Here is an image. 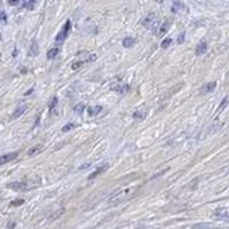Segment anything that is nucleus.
Wrapping results in <instances>:
<instances>
[{
	"instance_id": "5",
	"label": "nucleus",
	"mask_w": 229,
	"mask_h": 229,
	"mask_svg": "<svg viewBox=\"0 0 229 229\" xmlns=\"http://www.w3.org/2000/svg\"><path fill=\"white\" fill-rule=\"evenodd\" d=\"M108 167H109V164H102V166L96 168V170H95V171L92 173V174H89V177H88V178H89V180H94V178H96V177H98L99 174H102L103 171H106Z\"/></svg>"
},
{
	"instance_id": "32",
	"label": "nucleus",
	"mask_w": 229,
	"mask_h": 229,
	"mask_svg": "<svg viewBox=\"0 0 229 229\" xmlns=\"http://www.w3.org/2000/svg\"><path fill=\"white\" fill-rule=\"evenodd\" d=\"M7 20V17H6V13L2 12V21H6Z\"/></svg>"
},
{
	"instance_id": "17",
	"label": "nucleus",
	"mask_w": 229,
	"mask_h": 229,
	"mask_svg": "<svg viewBox=\"0 0 229 229\" xmlns=\"http://www.w3.org/2000/svg\"><path fill=\"white\" fill-rule=\"evenodd\" d=\"M30 54L33 55V57H36L38 54V44L37 41H33V44H31V47H30Z\"/></svg>"
},
{
	"instance_id": "9",
	"label": "nucleus",
	"mask_w": 229,
	"mask_h": 229,
	"mask_svg": "<svg viewBox=\"0 0 229 229\" xmlns=\"http://www.w3.org/2000/svg\"><path fill=\"white\" fill-rule=\"evenodd\" d=\"M185 7L184 4L181 3V2H176V3H173V7H171V12L173 13H180V12H184Z\"/></svg>"
},
{
	"instance_id": "28",
	"label": "nucleus",
	"mask_w": 229,
	"mask_h": 229,
	"mask_svg": "<svg viewBox=\"0 0 229 229\" xmlns=\"http://www.w3.org/2000/svg\"><path fill=\"white\" fill-rule=\"evenodd\" d=\"M84 62H85V61H77V62H74V64H72V70H78V68H79V67H81Z\"/></svg>"
},
{
	"instance_id": "31",
	"label": "nucleus",
	"mask_w": 229,
	"mask_h": 229,
	"mask_svg": "<svg viewBox=\"0 0 229 229\" xmlns=\"http://www.w3.org/2000/svg\"><path fill=\"white\" fill-rule=\"evenodd\" d=\"M14 228H16V222H10V225H9L6 229H14Z\"/></svg>"
},
{
	"instance_id": "10",
	"label": "nucleus",
	"mask_w": 229,
	"mask_h": 229,
	"mask_svg": "<svg viewBox=\"0 0 229 229\" xmlns=\"http://www.w3.org/2000/svg\"><path fill=\"white\" fill-rule=\"evenodd\" d=\"M207 48H208V44H207V41H202V43H200V44L197 45L195 53H197V54H204V53H207Z\"/></svg>"
},
{
	"instance_id": "13",
	"label": "nucleus",
	"mask_w": 229,
	"mask_h": 229,
	"mask_svg": "<svg viewBox=\"0 0 229 229\" xmlns=\"http://www.w3.org/2000/svg\"><path fill=\"white\" fill-rule=\"evenodd\" d=\"M112 89L119 92V94H126L129 91V85H118V86H112Z\"/></svg>"
},
{
	"instance_id": "21",
	"label": "nucleus",
	"mask_w": 229,
	"mask_h": 229,
	"mask_svg": "<svg viewBox=\"0 0 229 229\" xmlns=\"http://www.w3.org/2000/svg\"><path fill=\"white\" fill-rule=\"evenodd\" d=\"M23 6H24V9H34V6H36V2L34 0H30V2H23Z\"/></svg>"
},
{
	"instance_id": "11",
	"label": "nucleus",
	"mask_w": 229,
	"mask_h": 229,
	"mask_svg": "<svg viewBox=\"0 0 229 229\" xmlns=\"http://www.w3.org/2000/svg\"><path fill=\"white\" fill-rule=\"evenodd\" d=\"M41 150H43V146H41V144H37V146H33L31 149H29L27 154L29 156H36V154H38Z\"/></svg>"
},
{
	"instance_id": "8",
	"label": "nucleus",
	"mask_w": 229,
	"mask_h": 229,
	"mask_svg": "<svg viewBox=\"0 0 229 229\" xmlns=\"http://www.w3.org/2000/svg\"><path fill=\"white\" fill-rule=\"evenodd\" d=\"M16 157H17V153H9V154H3V156H2V159H0V163L6 164V163H9V161L14 160Z\"/></svg>"
},
{
	"instance_id": "14",
	"label": "nucleus",
	"mask_w": 229,
	"mask_h": 229,
	"mask_svg": "<svg viewBox=\"0 0 229 229\" xmlns=\"http://www.w3.org/2000/svg\"><path fill=\"white\" fill-rule=\"evenodd\" d=\"M147 116V111H143V109H139L133 113V119H144Z\"/></svg>"
},
{
	"instance_id": "4",
	"label": "nucleus",
	"mask_w": 229,
	"mask_h": 229,
	"mask_svg": "<svg viewBox=\"0 0 229 229\" xmlns=\"http://www.w3.org/2000/svg\"><path fill=\"white\" fill-rule=\"evenodd\" d=\"M153 23H156V14L154 13H150L143 20V26L147 27V29H154V24H153Z\"/></svg>"
},
{
	"instance_id": "23",
	"label": "nucleus",
	"mask_w": 229,
	"mask_h": 229,
	"mask_svg": "<svg viewBox=\"0 0 229 229\" xmlns=\"http://www.w3.org/2000/svg\"><path fill=\"white\" fill-rule=\"evenodd\" d=\"M57 103H58V98H57V96H54V98H53V101L50 102V109H51V112H53L54 109L57 108Z\"/></svg>"
},
{
	"instance_id": "30",
	"label": "nucleus",
	"mask_w": 229,
	"mask_h": 229,
	"mask_svg": "<svg viewBox=\"0 0 229 229\" xmlns=\"http://www.w3.org/2000/svg\"><path fill=\"white\" fill-rule=\"evenodd\" d=\"M7 3L10 4V6H17V4H19V2H17V0H9Z\"/></svg>"
},
{
	"instance_id": "26",
	"label": "nucleus",
	"mask_w": 229,
	"mask_h": 229,
	"mask_svg": "<svg viewBox=\"0 0 229 229\" xmlns=\"http://www.w3.org/2000/svg\"><path fill=\"white\" fill-rule=\"evenodd\" d=\"M228 101H229V98H228V96H226V98H224V101H222V102H221V105H219V108H218V111H222V109H224V108L226 106V103H228Z\"/></svg>"
},
{
	"instance_id": "33",
	"label": "nucleus",
	"mask_w": 229,
	"mask_h": 229,
	"mask_svg": "<svg viewBox=\"0 0 229 229\" xmlns=\"http://www.w3.org/2000/svg\"><path fill=\"white\" fill-rule=\"evenodd\" d=\"M33 91H34V89H29V91H26V92H24V95H26V96H29V95H31V94H33Z\"/></svg>"
},
{
	"instance_id": "20",
	"label": "nucleus",
	"mask_w": 229,
	"mask_h": 229,
	"mask_svg": "<svg viewBox=\"0 0 229 229\" xmlns=\"http://www.w3.org/2000/svg\"><path fill=\"white\" fill-rule=\"evenodd\" d=\"M168 26H170V23H163V24L160 26V29H159V31H157V34H160V36H161V34H164L166 33V31H167V29H168Z\"/></svg>"
},
{
	"instance_id": "3",
	"label": "nucleus",
	"mask_w": 229,
	"mask_h": 229,
	"mask_svg": "<svg viewBox=\"0 0 229 229\" xmlns=\"http://www.w3.org/2000/svg\"><path fill=\"white\" fill-rule=\"evenodd\" d=\"M7 188L14 190V191H26V190L30 188V185L27 183H23V181H14V183H9L6 185Z\"/></svg>"
},
{
	"instance_id": "16",
	"label": "nucleus",
	"mask_w": 229,
	"mask_h": 229,
	"mask_svg": "<svg viewBox=\"0 0 229 229\" xmlns=\"http://www.w3.org/2000/svg\"><path fill=\"white\" fill-rule=\"evenodd\" d=\"M136 40L132 37H126L125 40H123V47H126V48H130L132 45H135Z\"/></svg>"
},
{
	"instance_id": "12",
	"label": "nucleus",
	"mask_w": 229,
	"mask_h": 229,
	"mask_svg": "<svg viewBox=\"0 0 229 229\" xmlns=\"http://www.w3.org/2000/svg\"><path fill=\"white\" fill-rule=\"evenodd\" d=\"M215 86H217V82H209V84H207V85H205V88L201 91V92H202V94H208V92H212V91L215 89Z\"/></svg>"
},
{
	"instance_id": "27",
	"label": "nucleus",
	"mask_w": 229,
	"mask_h": 229,
	"mask_svg": "<svg viewBox=\"0 0 229 229\" xmlns=\"http://www.w3.org/2000/svg\"><path fill=\"white\" fill-rule=\"evenodd\" d=\"M74 111L77 112V113H82V111H84V105H81V103H79V105H77V106L74 108Z\"/></svg>"
},
{
	"instance_id": "19",
	"label": "nucleus",
	"mask_w": 229,
	"mask_h": 229,
	"mask_svg": "<svg viewBox=\"0 0 229 229\" xmlns=\"http://www.w3.org/2000/svg\"><path fill=\"white\" fill-rule=\"evenodd\" d=\"M192 229H218L212 225H208V224H198V225H194Z\"/></svg>"
},
{
	"instance_id": "25",
	"label": "nucleus",
	"mask_w": 229,
	"mask_h": 229,
	"mask_svg": "<svg viewBox=\"0 0 229 229\" xmlns=\"http://www.w3.org/2000/svg\"><path fill=\"white\" fill-rule=\"evenodd\" d=\"M24 204V200H21V198H19V200H14V201H12V207H19V205H23Z\"/></svg>"
},
{
	"instance_id": "29",
	"label": "nucleus",
	"mask_w": 229,
	"mask_h": 229,
	"mask_svg": "<svg viewBox=\"0 0 229 229\" xmlns=\"http://www.w3.org/2000/svg\"><path fill=\"white\" fill-rule=\"evenodd\" d=\"M184 36H185L184 33L180 34V37H178V44H183V43H184Z\"/></svg>"
},
{
	"instance_id": "6",
	"label": "nucleus",
	"mask_w": 229,
	"mask_h": 229,
	"mask_svg": "<svg viewBox=\"0 0 229 229\" xmlns=\"http://www.w3.org/2000/svg\"><path fill=\"white\" fill-rule=\"evenodd\" d=\"M215 217L221 219H229V209L228 208H218L215 211Z\"/></svg>"
},
{
	"instance_id": "15",
	"label": "nucleus",
	"mask_w": 229,
	"mask_h": 229,
	"mask_svg": "<svg viewBox=\"0 0 229 229\" xmlns=\"http://www.w3.org/2000/svg\"><path fill=\"white\" fill-rule=\"evenodd\" d=\"M26 109H27V106H26V105H23V106H20L19 108V109H17L16 112H14V113L12 114V119H17L19 118V116H21V114L24 113L26 112Z\"/></svg>"
},
{
	"instance_id": "22",
	"label": "nucleus",
	"mask_w": 229,
	"mask_h": 229,
	"mask_svg": "<svg viewBox=\"0 0 229 229\" xmlns=\"http://www.w3.org/2000/svg\"><path fill=\"white\" fill-rule=\"evenodd\" d=\"M75 127H77L75 123H68V125H65V126L62 127V132H70V130H72V129H75Z\"/></svg>"
},
{
	"instance_id": "1",
	"label": "nucleus",
	"mask_w": 229,
	"mask_h": 229,
	"mask_svg": "<svg viewBox=\"0 0 229 229\" xmlns=\"http://www.w3.org/2000/svg\"><path fill=\"white\" fill-rule=\"evenodd\" d=\"M139 188H140L139 185H132V187H125V188L118 190V191H114L113 194L109 197V201H108V202L111 205H114V204L122 202V201L130 200L132 197L139 191Z\"/></svg>"
},
{
	"instance_id": "2",
	"label": "nucleus",
	"mask_w": 229,
	"mask_h": 229,
	"mask_svg": "<svg viewBox=\"0 0 229 229\" xmlns=\"http://www.w3.org/2000/svg\"><path fill=\"white\" fill-rule=\"evenodd\" d=\"M70 30H71V21L68 20V21H65V26H64V29L58 33V36L55 37V43H57V45H60V44H62L64 43V40L67 38V36L70 34Z\"/></svg>"
},
{
	"instance_id": "34",
	"label": "nucleus",
	"mask_w": 229,
	"mask_h": 229,
	"mask_svg": "<svg viewBox=\"0 0 229 229\" xmlns=\"http://www.w3.org/2000/svg\"><path fill=\"white\" fill-rule=\"evenodd\" d=\"M89 166H91V164H88V163H86V164H84V166H81V170H84V168H88V167H89Z\"/></svg>"
},
{
	"instance_id": "18",
	"label": "nucleus",
	"mask_w": 229,
	"mask_h": 229,
	"mask_svg": "<svg viewBox=\"0 0 229 229\" xmlns=\"http://www.w3.org/2000/svg\"><path fill=\"white\" fill-rule=\"evenodd\" d=\"M58 47H54V48H51V50H48V53H47V58L48 60H51V58H54V57H57V54H58Z\"/></svg>"
},
{
	"instance_id": "7",
	"label": "nucleus",
	"mask_w": 229,
	"mask_h": 229,
	"mask_svg": "<svg viewBox=\"0 0 229 229\" xmlns=\"http://www.w3.org/2000/svg\"><path fill=\"white\" fill-rule=\"evenodd\" d=\"M103 108L101 106V105H98V106H89L88 109H86V112H88V114L89 116H96V114H99L101 112H102Z\"/></svg>"
},
{
	"instance_id": "24",
	"label": "nucleus",
	"mask_w": 229,
	"mask_h": 229,
	"mask_svg": "<svg viewBox=\"0 0 229 229\" xmlns=\"http://www.w3.org/2000/svg\"><path fill=\"white\" fill-rule=\"evenodd\" d=\"M171 38L170 37H167L166 38V40L163 41V43H161V48H168V47H170V44H171Z\"/></svg>"
}]
</instances>
